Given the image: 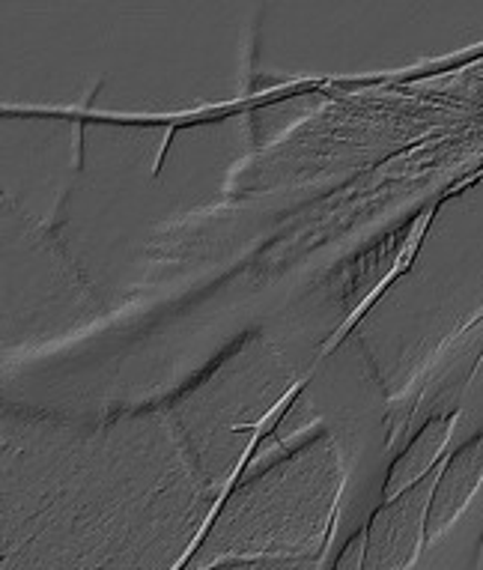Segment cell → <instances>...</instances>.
Instances as JSON below:
<instances>
[{"instance_id": "6da1fadb", "label": "cell", "mask_w": 483, "mask_h": 570, "mask_svg": "<svg viewBox=\"0 0 483 570\" xmlns=\"http://www.w3.org/2000/svg\"><path fill=\"white\" fill-rule=\"evenodd\" d=\"M99 472L16 475L3 493V570H183L215 508L204 478Z\"/></svg>"}, {"instance_id": "7a4b0ae2", "label": "cell", "mask_w": 483, "mask_h": 570, "mask_svg": "<svg viewBox=\"0 0 483 570\" xmlns=\"http://www.w3.org/2000/svg\"><path fill=\"white\" fill-rule=\"evenodd\" d=\"M341 484L337 445L332 436H319L236 487L183 570L248 559H319Z\"/></svg>"}, {"instance_id": "3957f363", "label": "cell", "mask_w": 483, "mask_h": 570, "mask_svg": "<svg viewBox=\"0 0 483 570\" xmlns=\"http://www.w3.org/2000/svg\"><path fill=\"white\" fill-rule=\"evenodd\" d=\"M438 472L391 499L373 514L367 525V556L364 570H406L427 541V514L436 490Z\"/></svg>"}, {"instance_id": "277c9868", "label": "cell", "mask_w": 483, "mask_h": 570, "mask_svg": "<svg viewBox=\"0 0 483 570\" xmlns=\"http://www.w3.org/2000/svg\"><path fill=\"white\" fill-rule=\"evenodd\" d=\"M483 484V436L456 451L451 463L438 472L433 502L427 514V541H436L456 517L472 502L477 487Z\"/></svg>"}, {"instance_id": "5b68a950", "label": "cell", "mask_w": 483, "mask_h": 570, "mask_svg": "<svg viewBox=\"0 0 483 570\" xmlns=\"http://www.w3.org/2000/svg\"><path fill=\"white\" fill-rule=\"evenodd\" d=\"M454 424L456 415H438V419L430 421L427 428L412 440L410 449L394 460V466H391L388 472V481H385V490H382L385 502H391V499H397V495H403L406 490H412V487L418 484V481H424V478L433 472L436 460L442 458V451H445L447 440H451V433H454Z\"/></svg>"}, {"instance_id": "8992f818", "label": "cell", "mask_w": 483, "mask_h": 570, "mask_svg": "<svg viewBox=\"0 0 483 570\" xmlns=\"http://www.w3.org/2000/svg\"><path fill=\"white\" fill-rule=\"evenodd\" d=\"M209 570H319V559H248L224 561Z\"/></svg>"}, {"instance_id": "52a82bcc", "label": "cell", "mask_w": 483, "mask_h": 570, "mask_svg": "<svg viewBox=\"0 0 483 570\" xmlns=\"http://www.w3.org/2000/svg\"><path fill=\"white\" fill-rule=\"evenodd\" d=\"M364 556H367V529L349 538L332 570H364Z\"/></svg>"}]
</instances>
